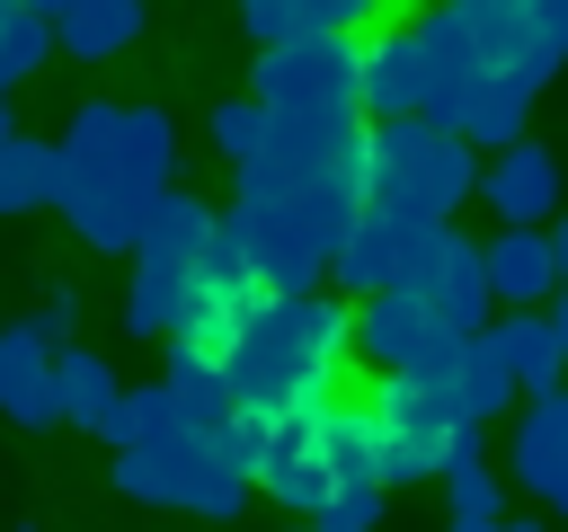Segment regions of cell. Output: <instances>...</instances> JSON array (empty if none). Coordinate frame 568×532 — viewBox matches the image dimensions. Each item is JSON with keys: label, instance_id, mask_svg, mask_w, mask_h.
<instances>
[{"label": "cell", "instance_id": "1", "mask_svg": "<svg viewBox=\"0 0 568 532\" xmlns=\"http://www.w3.org/2000/svg\"><path fill=\"white\" fill-rule=\"evenodd\" d=\"M346 355H355V310L346 301H328V293H275L240 328V346L222 355V390H231V408L284 426V417L337 399Z\"/></svg>", "mask_w": 568, "mask_h": 532}, {"label": "cell", "instance_id": "2", "mask_svg": "<svg viewBox=\"0 0 568 532\" xmlns=\"http://www.w3.org/2000/svg\"><path fill=\"white\" fill-rule=\"evenodd\" d=\"M213 257H222V213L204 204V195H186V186H169L160 195V213H151V231H142V248H133V284H124V328L133 337H178L186 319H195V301H204V275H213Z\"/></svg>", "mask_w": 568, "mask_h": 532}, {"label": "cell", "instance_id": "3", "mask_svg": "<svg viewBox=\"0 0 568 532\" xmlns=\"http://www.w3.org/2000/svg\"><path fill=\"white\" fill-rule=\"evenodd\" d=\"M470 195H479V151L462 133H444V124H373V142H364V213L453 231V213Z\"/></svg>", "mask_w": 568, "mask_h": 532}, {"label": "cell", "instance_id": "4", "mask_svg": "<svg viewBox=\"0 0 568 532\" xmlns=\"http://www.w3.org/2000/svg\"><path fill=\"white\" fill-rule=\"evenodd\" d=\"M169 168H178V124L142 98H89L62 133V177H115V186L169 195Z\"/></svg>", "mask_w": 568, "mask_h": 532}, {"label": "cell", "instance_id": "5", "mask_svg": "<svg viewBox=\"0 0 568 532\" xmlns=\"http://www.w3.org/2000/svg\"><path fill=\"white\" fill-rule=\"evenodd\" d=\"M364 408H373V434H382V488H399V479H444V470L479 443V426H470L435 381H408V372H382V381L364 390Z\"/></svg>", "mask_w": 568, "mask_h": 532}, {"label": "cell", "instance_id": "6", "mask_svg": "<svg viewBox=\"0 0 568 532\" xmlns=\"http://www.w3.org/2000/svg\"><path fill=\"white\" fill-rule=\"evenodd\" d=\"M115 488L133 505H178V514H240L248 505V470H231L222 434H160V443H133L115 452Z\"/></svg>", "mask_w": 568, "mask_h": 532}, {"label": "cell", "instance_id": "7", "mask_svg": "<svg viewBox=\"0 0 568 532\" xmlns=\"http://www.w3.org/2000/svg\"><path fill=\"white\" fill-rule=\"evenodd\" d=\"M248 98L266 115H364V44L355 35L266 44L257 71H248Z\"/></svg>", "mask_w": 568, "mask_h": 532}, {"label": "cell", "instance_id": "8", "mask_svg": "<svg viewBox=\"0 0 568 532\" xmlns=\"http://www.w3.org/2000/svg\"><path fill=\"white\" fill-rule=\"evenodd\" d=\"M462 346H470V337H453L417 293H373V301H355V355H364L373 372L444 381V372L462 364Z\"/></svg>", "mask_w": 568, "mask_h": 532}, {"label": "cell", "instance_id": "9", "mask_svg": "<svg viewBox=\"0 0 568 532\" xmlns=\"http://www.w3.org/2000/svg\"><path fill=\"white\" fill-rule=\"evenodd\" d=\"M444 239H453V231H435V222H390V213H364V222L346 231V248H337V266H328V275H337L355 301H373V293H417V284L435 275Z\"/></svg>", "mask_w": 568, "mask_h": 532}, {"label": "cell", "instance_id": "10", "mask_svg": "<svg viewBox=\"0 0 568 532\" xmlns=\"http://www.w3.org/2000/svg\"><path fill=\"white\" fill-rule=\"evenodd\" d=\"M479 195H488L497 231H541V222L559 213V160H550L541 142H515V151H497V160L479 168Z\"/></svg>", "mask_w": 568, "mask_h": 532}, {"label": "cell", "instance_id": "11", "mask_svg": "<svg viewBox=\"0 0 568 532\" xmlns=\"http://www.w3.org/2000/svg\"><path fill=\"white\" fill-rule=\"evenodd\" d=\"M257 488H266L284 514H320V505L337 497V479H328V461H320V408H302V417L275 426V443H266V461H257Z\"/></svg>", "mask_w": 568, "mask_h": 532}, {"label": "cell", "instance_id": "12", "mask_svg": "<svg viewBox=\"0 0 568 532\" xmlns=\"http://www.w3.org/2000/svg\"><path fill=\"white\" fill-rule=\"evenodd\" d=\"M382 18H390V0H240V27L257 35V53L266 44H293V35H382Z\"/></svg>", "mask_w": 568, "mask_h": 532}, {"label": "cell", "instance_id": "13", "mask_svg": "<svg viewBox=\"0 0 568 532\" xmlns=\"http://www.w3.org/2000/svg\"><path fill=\"white\" fill-rule=\"evenodd\" d=\"M417 301L453 328V337H479V328H497V293H488V257H479V239H444V257H435V275L417 284Z\"/></svg>", "mask_w": 568, "mask_h": 532}, {"label": "cell", "instance_id": "14", "mask_svg": "<svg viewBox=\"0 0 568 532\" xmlns=\"http://www.w3.org/2000/svg\"><path fill=\"white\" fill-rule=\"evenodd\" d=\"M479 257H488V293L506 310L559 301V248H550V231H497V239H479Z\"/></svg>", "mask_w": 568, "mask_h": 532}, {"label": "cell", "instance_id": "15", "mask_svg": "<svg viewBox=\"0 0 568 532\" xmlns=\"http://www.w3.org/2000/svg\"><path fill=\"white\" fill-rule=\"evenodd\" d=\"M53 381H62V417L124 452V381H115V364L89 355V346H62L53 355Z\"/></svg>", "mask_w": 568, "mask_h": 532}, {"label": "cell", "instance_id": "16", "mask_svg": "<svg viewBox=\"0 0 568 532\" xmlns=\"http://www.w3.org/2000/svg\"><path fill=\"white\" fill-rule=\"evenodd\" d=\"M515 479L541 505L568 514V390H550V399L524 408V426H515Z\"/></svg>", "mask_w": 568, "mask_h": 532}, {"label": "cell", "instance_id": "17", "mask_svg": "<svg viewBox=\"0 0 568 532\" xmlns=\"http://www.w3.org/2000/svg\"><path fill=\"white\" fill-rule=\"evenodd\" d=\"M0 417H18V426H62L53 346H36L27 328H0Z\"/></svg>", "mask_w": 568, "mask_h": 532}, {"label": "cell", "instance_id": "18", "mask_svg": "<svg viewBox=\"0 0 568 532\" xmlns=\"http://www.w3.org/2000/svg\"><path fill=\"white\" fill-rule=\"evenodd\" d=\"M488 337H497V355H506V372H515V390H524V399H550V390H568V355H559V328H550V310H506Z\"/></svg>", "mask_w": 568, "mask_h": 532}, {"label": "cell", "instance_id": "19", "mask_svg": "<svg viewBox=\"0 0 568 532\" xmlns=\"http://www.w3.org/2000/svg\"><path fill=\"white\" fill-rule=\"evenodd\" d=\"M364 115L373 124H417V44H408V27L364 35Z\"/></svg>", "mask_w": 568, "mask_h": 532}, {"label": "cell", "instance_id": "20", "mask_svg": "<svg viewBox=\"0 0 568 532\" xmlns=\"http://www.w3.org/2000/svg\"><path fill=\"white\" fill-rule=\"evenodd\" d=\"M320 461H328L337 488H382V434H373L364 399H328L320 408Z\"/></svg>", "mask_w": 568, "mask_h": 532}, {"label": "cell", "instance_id": "21", "mask_svg": "<svg viewBox=\"0 0 568 532\" xmlns=\"http://www.w3.org/2000/svg\"><path fill=\"white\" fill-rule=\"evenodd\" d=\"M532 98H541V89H524V80H497V71H488V80L462 98L453 133H462L470 151H515V142H524V115H532Z\"/></svg>", "mask_w": 568, "mask_h": 532}, {"label": "cell", "instance_id": "22", "mask_svg": "<svg viewBox=\"0 0 568 532\" xmlns=\"http://www.w3.org/2000/svg\"><path fill=\"white\" fill-rule=\"evenodd\" d=\"M435 390H444V399H453V408H462V417H470V426H488V417H497V408H515V399H524V390H515V372H506V355H497V337H488V328H479V337H470V346H462V364H453V372H444V381H435Z\"/></svg>", "mask_w": 568, "mask_h": 532}, {"label": "cell", "instance_id": "23", "mask_svg": "<svg viewBox=\"0 0 568 532\" xmlns=\"http://www.w3.org/2000/svg\"><path fill=\"white\" fill-rule=\"evenodd\" d=\"M133 35H142V0H71V9L53 18V44L80 53V62H106V53H124Z\"/></svg>", "mask_w": 568, "mask_h": 532}, {"label": "cell", "instance_id": "24", "mask_svg": "<svg viewBox=\"0 0 568 532\" xmlns=\"http://www.w3.org/2000/svg\"><path fill=\"white\" fill-rule=\"evenodd\" d=\"M53 195H62V142L9 133V142H0V222H9V213H36V204H53Z\"/></svg>", "mask_w": 568, "mask_h": 532}, {"label": "cell", "instance_id": "25", "mask_svg": "<svg viewBox=\"0 0 568 532\" xmlns=\"http://www.w3.org/2000/svg\"><path fill=\"white\" fill-rule=\"evenodd\" d=\"M444 505H453V523H497V514H506V488H497V470H488L479 443L444 470Z\"/></svg>", "mask_w": 568, "mask_h": 532}, {"label": "cell", "instance_id": "26", "mask_svg": "<svg viewBox=\"0 0 568 532\" xmlns=\"http://www.w3.org/2000/svg\"><path fill=\"white\" fill-rule=\"evenodd\" d=\"M44 53H53V18H36V9H0V89H18Z\"/></svg>", "mask_w": 568, "mask_h": 532}, {"label": "cell", "instance_id": "27", "mask_svg": "<svg viewBox=\"0 0 568 532\" xmlns=\"http://www.w3.org/2000/svg\"><path fill=\"white\" fill-rule=\"evenodd\" d=\"M213 151H222L231 168H248V160L266 151V106H257V98H222V106H213Z\"/></svg>", "mask_w": 568, "mask_h": 532}, {"label": "cell", "instance_id": "28", "mask_svg": "<svg viewBox=\"0 0 568 532\" xmlns=\"http://www.w3.org/2000/svg\"><path fill=\"white\" fill-rule=\"evenodd\" d=\"M18 328H27L36 346H53V355H62V346H71V328H80V293H71V284H44V310H36V319H18Z\"/></svg>", "mask_w": 568, "mask_h": 532}, {"label": "cell", "instance_id": "29", "mask_svg": "<svg viewBox=\"0 0 568 532\" xmlns=\"http://www.w3.org/2000/svg\"><path fill=\"white\" fill-rule=\"evenodd\" d=\"M373 523H382V488H337L311 514V532H373Z\"/></svg>", "mask_w": 568, "mask_h": 532}, {"label": "cell", "instance_id": "30", "mask_svg": "<svg viewBox=\"0 0 568 532\" xmlns=\"http://www.w3.org/2000/svg\"><path fill=\"white\" fill-rule=\"evenodd\" d=\"M453 532H541V523H515V514H497V523H453Z\"/></svg>", "mask_w": 568, "mask_h": 532}, {"label": "cell", "instance_id": "31", "mask_svg": "<svg viewBox=\"0 0 568 532\" xmlns=\"http://www.w3.org/2000/svg\"><path fill=\"white\" fill-rule=\"evenodd\" d=\"M550 328H559V355H568V293L550 301Z\"/></svg>", "mask_w": 568, "mask_h": 532}, {"label": "cell", "instance_id": "32", "mask_svg": "<svg viewBox=\"0 0 568 532\" xmlns=\"http://www.w3.org/2000/svg\"><path fill=\"white\" fill-rule=\"evenodd\" d=\"M550 248H559V293H568V222L550 231Z\"/></svg>", "mask_w": 568, "mask_h": 532}, {"label": "cell", "instance_id": "33", "mask_svg": "<svg viewBox=\"0 0 568 532\" xmlns=\"http://www.w3.org/2000/svg\"><path fill=\"white\" fill-rule=\"evenodd\" d=\"M0 142H9V89H0Z\"/></svg>", "mask_w": 568, "mask_h": 532}, {"label": "cell", "instance_id": "34", "mask_svg": "<svg viewBox=\"0 0 568 532\" xmlns=\"http://www.w3.org/2000/svg\"><path fill=\"white\" fill-rule=\"evenodd\" d=\"M293 532H302V523H293Z\"/></svg>", "mask_w": 568, "mask_h": 532}, {"label": "cell", "instance_id": "35", "mask_svg": "<svg viewBox=\"0 0 568 532\" xmlns=\"http://www.w3.org/2000/svg\"><path fill=\"white\" fill-rule=\"evenodd\" d=\"M524 9H532V0H524Z\"/></svg>", "mask_w": 568, "mask_h": 532}]
</instances>
